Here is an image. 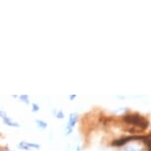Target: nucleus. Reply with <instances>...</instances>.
Segmentation results:
<instances>
[{
    "mask_svg": "<svg viewBox=\"0 0 151 151\" xmlns=\"http://www.w3.org/2000/svg\"><path fill=\"white\" fill-rule=\"evenodd\" d=\"M124 120L127 124L136 125V127H139L141 129H146L148 127V120L145 119H143L140 115L138 114H132V115H127L124 117Z\"/></svg>",
    "mask_w": 151,
    "mask_h": 151,
    "instance_id": "nucleus-1",
    "label": "nucleus"
},
{
    "mask_svg": "<svg viewBox=\"0 0 151 151\" xmlns=\"http://www.w3.org/2000/svg\"><path fill=\"white\" fill-rule=\"evenodd\" d=\"M147 137V135H137V136H127V137H122L120 138V139H117V140H114L113 141L112 144L114 145V146H122V145L125 144V143H127L128 141H130V140H133V139H145V138Z\"/></svg>",
    "mask_w": 151,
    "mask_h": 151,
    "instance_id": "nucleus-2",
    "label": "nucleus"
},
{
    "mask_svg": "<svg viewBox=\"0 0 151 151\" xmlns=\"http://www.w3.org/2000/svg\"><path fill=\"white\" fill-rule=\"evenodd\" d=\"M1 116H2V119H3V120H4V122L5 124H6L7 125H9V127H19L20 125L17 124V122H13V120H12L11 119H9L8 117H7L6 115L4 114L3 112H1Z\"/></svg>",
    "mask_w": 151,
    "mask_h": 151,
    "instance_id": "nucleus-3",
    "label": "nucleus"
},
{
    "mask_svg": "<svg viewBox=\"0 0 151 151\" xmlns=\"http://www.w3.org/2000/svg\"><path fill=\"white\" fill-rule=\"evenodd\" d=\"M77 120H78V116L76 113H72L71 115H70V117H69V122H68V127H73L75 124L77 122Z\"/></svg>",
    "mask_w": 151,
    "mask_h": 151,
    "instance_id": "nucleus-4",
    "label": "nucleus"
},
{
    "mask_svg": "<svg viewBox=\"0 0 151 151\" xmlns=\"http://www.w3.org/2000/svg\"><path fill=\"white\" fill-rule=\"evenodd\" d=\"M125 151H141V148L136 144H132V145H128V146L125 147Z\"/></svg>",
    "mask_w": 151,
    "mask_h": 151,
    "instance_id": "nucleus-5",
    "label": "nucleus"
},
{
    "mask_svg": "<svg viewBox=\"0 0 151 151\" xmlns=\"http://www.w3.org/2000/svg\"><path fill=\"white\" fill-rule=\"evenodd\" d=\"M150 135H147V137L145 139H143L142 141L144 142V144L146 145L147 147V150L148 151H151V138H149Z\"/></svg>",
    "mask_w": 151,
    "mask_h": 151,
    "instance_id": "nucleus-6",
    "label": "nucleus"
},
{
    "mask_svg": "<svg viewBox=\"0 0 151 151\" xmlns=\"http://www.w3.org/2000/svg\"><path fill=\"white\" fill-rule=\"evenodd\" d=\"M36 122L38 125V127H40L41 128H46L47 127V124L44 120H36Z\"/></svg>",
    "mask_w": 151,
    "mask_h": 151,
    "instance_id": "nucleus-7",
    "label": "nucleus"
},
{
    "mask_svg": "<svg viewBox=\"0 0 151 151\" xmlns=\"http://www.w3.org/2000/svg\"><path fill=\"white\" fill-rule=\"evenodd\" d=\"M19 147L21 148V149H25V150H30L31 148L29 147V145H28V142H21V143H19Z\"/></svg>",
    "mask_w": 151,
    "mask_h": 151,
    "instance_id": "nucleus-8",
    "label": "nucleus"
},
{
    "mask_svg": "<svg viewBox=\"0 0 151 151\" xmlns=\"http://www.w3.org/2000/svg\"><path fill=\"white\" fill-rule=\"evenodd\" d=\"M20 99L26 103V104H29V98H28L27 95H22V96H20Z\"/></svg>",
    "mask_w": 151,
    "mask_h": 151,
    "instance_id": "nucleus-9",
    "label": "nucleus"
},
{
    "mask_svg": "<svg viewBox=\"0 0 151 151\" xmlns=\"http://www.w3.org/2000/svg\"><path fill=\"white\" fill-rule=\"evenodd\" d=\"M32 107H33V109H32L33 112H38V111L40 110V107H39V106H38L37 104H33Z\"/></svg>",
    "mask_w": 151,
    "mask_h": 151,
    "instance_id": "nucleus-10",
    "label": "nucleus"
},
{
    "mask_svg": "<svg viewBox=\"0 0 151 151\" xmlns=\"http://www.w3.org/2000/svg\"><path fill=\"white\" fill-rule=\"evenodd\" d=\"M56 118H57V119H63V118H64L63 113H62V112H58L56 114Z\"/></svg>",
    "mask_w": 151,
    "mask_h": 151,
    "instance_id": "nucleus-11",
    "label": "nucleus"
},
{
    "mask_svg": "<svg viewBox=\"0 0 151 151\" xmlns=\"http://www.w3.org/2000/svg\"><path fill=\"white\" fill-rule=\"evenodd\" d=\"M75 97H76V96H75V95H71V96H70L69 98H70V99H71V100H73Z\"/></svg>",
    "mask_w": 151,
    "mask_h": 151,
    "instance_id": "nucleus-12",
    "label": "nucleus"
}]
</instances>
